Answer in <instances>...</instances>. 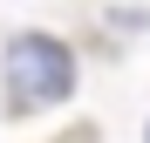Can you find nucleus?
I'll list each match as a JSON object with an SVG mask.
<instances>
[{
    "mask_svg": "<svg viewBox=\"0 0 150 143\" xmlns=\"http://www.w3.org/2000/svg\"><path fill=\"white\" fill-rule=\"evenodd\" d=\"M143 143H150V123H143Z\"/></svg>",
    "mask_w": 150,
    "mask_h": 143,
    "instance_id": "nucleus-2",
    "label": "nucleus"
},
{
    "mask_svg": "<svg viewBox=\"0 0 150 143\" xmlns=\"http://www.w3.org/2000/svg\"><path fill=\"white\" fill-rule=\"evenodd\" d=\"M0 82H7V116H41V109H62L75 82H82V61L75 48L48 27H21L7 41V61H0Z\"/></svg>",
    "mask_w": 150,
    "mask_h": 143,
    "instance_id": "nucleus-1",
    "label": "nucleus"
}]
</instances>
